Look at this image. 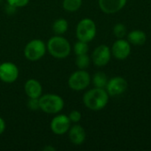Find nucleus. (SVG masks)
<instances>
[{
  "instance_id": "1",
  "label": "nucleus",
  "mask_w": 151,
  "mask_h": 151,
  "mask_svg": "<svg viewBox=\"0 0 151 151\" xmlns=\"http://www.w3.org/2000/svg\"><path fill=\"white\" fill-rule=\"evenodd\" d=\"M109 95L104 88H94L87 91L83 96V104L84 105L91 111H101L108 104Z\"/></svg>"
},
{
  "instance_id": "2",
  "label": "nucleus",
  "mask_w": 151,
  "mask_h": 151,
  "mask_svg": "<svg viewBox=\"0 0 151 151\" xmlns=\"http://www.w3.org/2000/svg\"><path fill=\"white\" fill-rule=\"evenodd\" d=\"M47 50L55 58L63 59L67 58L71 52V44L62 35H54L48 41Z\"/></svg>"
},
{
  "instance_id": "3",
  "label": "nucleus",
  "mask_w": 151,
  "mask_h": 151,
  "mask_svg": "<svg viewBox=\"0 0 151 151\" xmlns=\"http://www.w3.org/2000/svg\"><path fill=\"white\" fill-rule=\"evenodd\" d=\"M40 110L47 114H58L65 106L64 99L56 94L42 95L39 98Z\"/></svg>"
},
{
  "instance_id": "4",
  "label": "nucleus",
  "mask_w": 151,
  "mask_h": 151,
  "mask_svg": "<svg viewBox=\"0 0 151 151\" xmlns=\"http://www.w3.org/2000/svg\"><path fill=\"white\" fill-rule=\"evenodd\" d=\"M47 51L45 42L40 39H33L28 42L24 48L25 58L32 62H35L42 58Z\"/></svg>"
},
{
  "instance_id": "5",
  "label": "nucleus",
  "mask_w": 151,
  "mask_h": 151,
  "mask_svg": "<svg viewBox=\"0 0 151 151\" xmlns=\"http://www.w3.org/2000/svg\"><path fill=\"white\" fill-rule=\"evenodd\" d=\"M96 35V26L94 20L88 18L82 19L76 27V36L78 40L86 42H91Z\"/></svg>"
},
{
  "instance_id": "6",
  "label": "nucleus",
  "mask_w": 151,
  "mask_h": 151,
  "mask_svg": "<svg viewBox=\"0 0 151 151\" xmlns=\"http://www.w3.org/2000/svg\"><path fill=\"white\" fill-rule=\"evenodd\" d=\"M91 82V77L86 70L79 69L73 72L68 79V86L74 91L86 89Z\"/></svg>"
},
{
  "instance_id": "7",
  "label": "nucleus",
  "mask_w": 151,
  "mask_h": 151,
  "mask_svg": "<svg viewBox=\"0 0 151 151\" xmlns=\"http://www.w3.org/2000/svg\"><path fill=\"white\" fill-rule=\"evenodd\" d=\"M19 68L12 62H4L0 65V81L11 84L19 78Z\"/></svg>"
},
{
  "instance_id": "8",
  "label": "nucleus",
  "mask_w": 151,
  "mask_h": 151,
  "mask_svg": "<svg viewBox=\"0 0 151 151\" xmlns=\"http://www.w3.org/2000/svg\"><path fill=\"white\" fill-rule=\"evenodd\" d=\"M71 127V120L67 115L59 114L55 116L50 122V129L53 134L62 135L66 134Z\"/></svg>"
},
{
  "instance_id": "9",
  "label": "nucleus",
  "mask_w": 151,
  "mask_h": 151,
  "mask_svg": "<svg viewBox=\"0 0 151 151\" xmlns=\"http://www.w3.org/2000/svg\"><path fill=\"white\" fill-rule=\"evenodd\" d=\"M111 56V50H110V48L105 44H102L94 50L92 53V61L95 65L102 67L106 65L110 62Z\"/></svg>"
},
{
  "instance_id": "10",
  "label": "nucleus",
  "mask_w": 151,
  "mask_h": 151,
  "mask_svg": "<svg viewBox=\"0 0 151 151\" xmlns=\"http://www.w3.org/2000/svg\"><path fill=\"white\" fill-rule=\"evenodd\" d=\"M127 87V81L124 78L118 76L113 77L108 81L105 89L110 96H117L126 92Z\"/></svg>"
},
{
  "instance_id": "11",
  "label": "nucleus",
  "mask_w": 151,
  "mask_h": 151,
  "mask_svg": "<svg viewBox=\"0 0 151 151\" xmlns=\"http://www.w3.org/2000/svg\"><path fill=\"white\" fill-rule=\"evenodd\" d=\"M111 53L119 60H124L127 58L131 53V45L130 42L123 38L118 39L114 42L111 47Z\"/></svg>"
},
{
  "instance_id": "12",
  "label": "nucleus",
  "mask_w": 151,
  "mask_h": 151,
  "mask_svg": "<svg viewBox=\"0 0 151 151\" xmlns=\"http://www.w3.org/2000/svg\"><path fill=\"white\" fill-rule=\"evenodd\" d=\"M127 0H98L99 7L106 14H113L122 10Z\"/></svg>"
},
{
  "instance_id": "13",
  "label": "nucleus",
  "mask_w": 151,
  "mask_h": 151,
  "mask_svg": "<svg viewBox=\"0 0 151 151\" xmlns=\"http://www.w3.org/2000/svg\"><path fill=\"white\" fill-rule=\"evenodd\" d=\"M24 90L28 98H40L42 95V86L35 79H29L24 85Z\"/></svg>"
},
{
  "instance_id": "14",
  "label": "nucleus",
  "mask_w": 151,
  "mask_h": 151,
  "mask_svg": "<svg viewBox=\"0 0 151 151\" xmlns=\"http://www.w3.org/2000/svg\"><path fill=\"white\" fill-rule=\"evenodd\" d=\"M67 133L70 142L74 145H81L86 140L85 129L80 125H74L71 127Z\"/></svg>"
},
{
  "instance_id": "15",
  "label": "nucleus",
  "mask_w": 151,
  "mask_h": 151,
  "mask_svg": "<svg viewBox=\"0 0 151 151\" xmlns=\"http://www.w3.org/2000/svg\"><path fill=\"white\" fill-rule=\"evenodd\" d=\"M147 40L146 34L142 30H133L127 35V41L130 44L141 46L145 43Z\"/></svg>"
},
{
  "instance_id": "16",
  "label": "nucleus",
  "mask_w": 151,
  "mask_h": 151,
  "mask_svg": "<svg viewBox=\"0 0 151 151\" xmlns=\"http://www.w3.org/2000/svg\"><path fill=\"white\" fill-rule=\"evenodd\" d=\"M68 29V22L65 19H58L52 24V30L58 35H64Z\"/></svg>"
},
{
  "instance_id": "17",
  "label": "nucleus",
  "mask_w": 151,
  "mask_h": 151,
  "mask_svg": "<svg viewBox=\"0 0 151 151\" xmlns=\"http://www.w3.org/2000/svg\"><path fill=\"white\" fill-rule=\"evenodd\" d=\"M108 78L105 75L104 73L103 72H98L94 74L92 78V82L96 88H105L106 85L108 83Z\"/></svg>"
},
{
  "instance_id": "18",
  "label": "nucleus",
  "mask_w": 151,
  "mask_h": 151,
  "mask_svg": "<svg viewBox=\"0 0 151 151\" xmlns=\"http://www.w3.org/2000/svg\"><path fill=\"white\" fill-rule=\"evenodd\" d=\"M82 4V0H63V8L69 12L78 11Z\"/></svg>"
},
{
  "instance_id": "19",
  "label": "nucleus",
  "mask_w": 151,
  "mask_h": 151,
  "mask_svg": "<svg viewBox=\"0 0 151 151\" xmlns=\"http://www.w3.org/2000/svg\"><path fill=\"white\" fill-rule=\"evenodd\" d=\"M75 64L79 69L81 70H86L90 64V58L88 57V54H81V55H77L76 59H75Z\"/></svg>"
},
{
  "instance_id": "20",
  "label": "nucleus",
  "mask_w": 151,
  "mask_h": 151,
  "mask_svg": "<svg viewBox=\"0 0 151 151\" xmlns=\"http://www.w3.org/2000/svg\"><path fill=\"white\" fill-rule=\"evenodd\" d=\"M73 50H74V53L76 54V56L77 55H81V54H87L88 51V42L78 40V42H75V44H74Z\"/></svg>"
},
{
  "instance_id": "21",
  "label": "nucleus",
  "mask_w": 151,
  "mask_h": 151,
  "mask_svg": "<svg viewBox=\"0 0 151 151\" xmlns=\"http://www.w3.org/2000/svg\"><path fill=\"white\" fill-rule=\"evenodd\" d=\"M113 34L116 37L119 39L124 38V36L127 35V27L122 23H118L113 27Z\"/></svg>"
},
{
  "instance_id": "22",
  "label": "nucleus",
  "mask_w": 151,
  "mask_h": 151,
  "mask_svg": "<svg viewBox=\"0 0 151 151\" xmlns=\"http://www.w3.org/2000/svg\"><path fill=\"white\" fill-rule=\"evenodd\" d=\"M7 4L11 6H13L14 8L19 7H24L28 4L29 0H6Z\"/></svg>"
},
{
  "instance_id": "23",
  "label": "nucleus",
  "mask_w": 151,
  "mask_h": 151,
  "mask_svg": "<svg viewBox=\"0 0 151 151\" xmlns=\"http://www.w3.org/2000/svg\"><path fill=\"white\" fill-rule=\"evenodd\" d=\"M68 118L71 120V122H73V123H78L81 119V113L79 111H77V110H73V111H72L69 113Z\"/></svg>"
},
{
  "instance_id": "24",
  "label": "nucleus",
  "mask_w": 151,
  "mask_h": 151,
  "mask_svg": "<svg viewBox=\"0 0 151 151\" xmlns=\"http://www.w3.org/2000/svg\"><path fill=\"white\" fill-rule=\"evenodd\" d=\"M27 107L31 111H39L40 110L39 98H29L27 102Z\"/></svg>"
},
{
  "instance_id": "25",
  "label": "nucleus",
  "mask_w": 151,
  "mask_h": 151,
  "mask_svg": "<svg viewBox=\"0 0 151 151\" xmlns=\"http://www.w3.org/2000/svg\"><path fill=\"white\" fill-rule=\"evenodd\" d=\"M6 128V124H5V121L4 120V119H2L0 117V135L4 132Z\"/></svg>"
},
{
  "instance_id": "26",
  "label": "nucleus",
  "mask_w": 151,
  "mask_h": 151,
  "mask_svg": "<svg viewBox=\"0 0 151 151\" xmlns=\"http://www.w3.org/2000/svg\"><path fill=\"white\" fill-rule=\"evenodd\" d=\"M43 150L45 151H55L56 150V149L55 148H53V147H51V146H47V147H45L44 149H43Z\"/></svg>"
},
{
  "instance_id": "27",
  "label": "nucleus",
  "mask_w": 151,
  "mask_h": 151,
  "mask_svg": "<svg viewBox=\"0 0 151 151\" xmlns=\"http://www.w3.org/2000/svg\"><path fill=\"white\" fill-rule=\"evenodd\" d=\"M0 1H1V0H0Z\"/></svg>"
}]
</instances>
